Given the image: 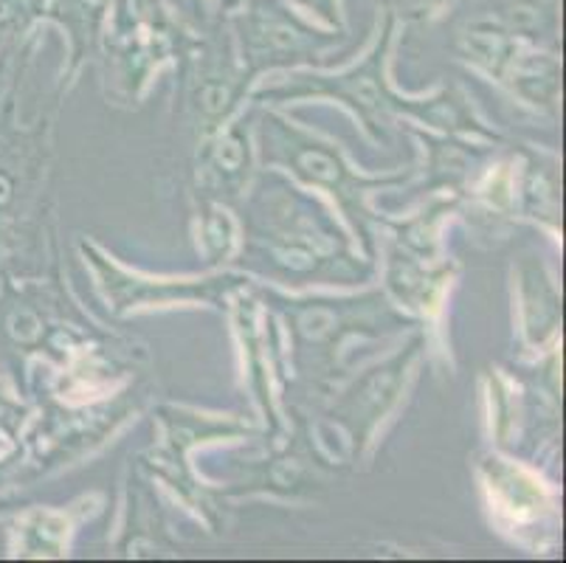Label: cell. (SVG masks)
Here are the masks:
<instances>
[]
</instances>
